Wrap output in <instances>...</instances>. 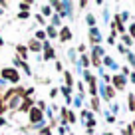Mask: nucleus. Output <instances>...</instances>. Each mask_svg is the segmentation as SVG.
Listing matches in <instances>:
<instances>
[{"label":"nucleus","instance_id":"0eeeda50","mask_svg":"<svg viewBox=\"0 0 135 135\" xmlns=\"http://www.w3.org/2000/svg\"><path fill=\"white\" fill-rule=\"evenodd\" d=\"M107 135H111V133H107Z\"/></svg>","mask_w":135,"mask_h":135},{"label":"nucleus","instance_id":"7ed1b4c3","mask_svg":"<svg viewBox=\"0 0 135 135\" xmlns=\"http://www.w3.org/2000/svg\"><path fill=\"white\" fill-rule=\"evenodd\" d=\"M62 40H64V42H66V40H70V30H68V28L62 30Z\"/></svg>","mask_w":135,"mask_h":135},{"label":"nucleus","instance_id":"f03ea898","mask_svg":"<svg viewBox=\"0 0 135 135\" xmlns=\"http://www.w3.org/2000/svg\"><path fill=\"white\" fill-rule=\"evenodd\" d=\"M2 76H4V78H10L12 81H18V74H16V70H8V68H4V70H2Z\"/></svg>","mask_w":135,"mask_h":135},{"label":"nucleus","instance_id":"20e7f679","mask_svg":"<svg viewBox=\"0 0 135 135\" xmlns=\"http://www.w3.org/2000/svg\"><path fill=\"white\" fill-rule=\"evenodd\" d=\"M30 105H32V101H30V99H26L24 103H22V107H20V109H22V111H26V109H30Z\"/></svg>","mask_w":135,"mask_h":135},{"label":"nucleus","instance_id":"39448f33","mask_svg":"<svg viewBox=\"0 0 135 135\" xmlns=\"http://www.w3.org/2000/svg\"><path fill=\"white\" fill-rule=\"evenodd\" d=\"M115 85H117V88H121V85H123V80H121V78H115Z\"/></svg>","mask_w":135,"mask_h":135},{"label":"nucleus","instance_id":"f257e3e1","mask_svg":"<svg viewBox=\"0 0 135 135\" xmlns=\"http://www.w3.org/2000/svg\"><path fill=\"white\" fill-rule=\"evenodd\" d=\"M40 119H42V109H40V107L30 111V121H32V123H38Z\"/></svg>","mask_w":135,"mask_h":135},{"label":"nucleus","instance_id":"423d86ee","mask_svg":"<svg viewBox=\"0 0 135 135\" xmlns=\"http://www.w3.org/2000/svg\"><path fill=\"white\" fill-rule=\"evenodd\" d=\"M133 129H135V123H133Z\"/></svg>","mask_w":135,"mask_h":135}]
</instances>
